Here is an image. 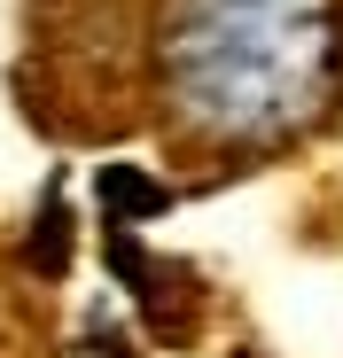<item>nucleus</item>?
Returning a JSON list of instances; mask_svg holds the SVG:
<instances>
[{"instance_id":"f257e3e1","label":"nucleus","mask_w":343,"mask_h":358,"mask_svg":"<svg viewBox=\"0 0 343 358\" xmlns=\"http://www.w3.org/2000/svg\"><path fill=\"white\" fill-rule=\"evenodd\" d=\"M156 133L188 179H242L343 125V0H156Z\"/></svg>"},{"instance_id":"f03ea898","label":"nucleus","mask_w":343,"mask_h":358,"mask_svg":"<svg viewBox=\"0 0 343 358\" xmlns=\"http://www.w3.org/2000/svg\"><path fill=\"white\" fill-rule=\"evenodd\" d=\"M156 0H24L16 101L47 141H125L156 125Z\"/></svg>"},{"instance_id":"7ed1b4c3","label":"nucleus","mask_w":343,"mask_h":358,"mask_svg":"<svg viewBox=\"0 0 343 358\" xmlns=\"http://www.w3.org/2000/svg\"><path fill=\"white\" fill-rule=\"evenodd\" d=\"M94 195H102V210H109V218H148V210H164V203H172V187H156L148 171H125V164H109V171L94 179Z\"/></svg>"},{"instance_id":"20e7f679","label":"nucleus","mask_w":343,"mask_h":358,"mask_svg":"<svg viewBox=\"0 0 343 358\" xmlns=\"http://www.w3.org/2000/svg\"><path fill=\"white\" fill-rule=\"evenodd\" d=\"M24 250L39 257V273H47V280L71 265V210H63V195H47V203H39V234H31Z\"/></svg>"}]
</instances>
